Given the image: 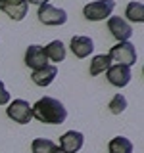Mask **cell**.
I'll return each mask as SVG.
<instances>
[{
    "instance_id": "obj_9",
    "label": "cell",
    "mask_w": 144,
    "mask_h": 153,
    "mask_svg": "<svg viewBox=\"0 0 144 153\" xmlns=\"http://www.w3.org/2000/svg\"><path fill=\"white\" fill-rule=\"evenodd\" d=\"M85 143V136L77 130H67L64 136L60 138V151L62 153H77Z\"/></svg>"
},
{
    "instance_id": "obj_16",
    "label": "cell",
    "mask_w": 144,
    "mask_h": 153,
    "mask_svg": "<svg viewBox=\"0 0 144 153\" xmlns=\"http://www.w3.org/2000/svg\"><path fill=\"white\" fill-rule=\"evenodd\" d=\"M110 153H133V143L125 136H115L108 146Z\"/></svg>"
},
{
    "instance_id": "obj_2",
    "label": "cell",
    "mask_w": 144,
    "mask_h": 153,
    "mask_svg": "<svg viewBox=\"0 0 144 153\" xmlns=\"http://www.w3.org/2000/svg\"><path fill=\"white\" fill-rule=\"evenodd\" d=\"M115 8V0H94L83 8V16L88 21H102L112 16Z\"/></svg>"
},
{
    "instance_id": "obj_11",
    "label": "cell",
    "mask_w": 144,
    "mask_h": 153,
    "mask_svg": "<svg viewBox=\"0 0 144 153\" xmlns=\"http://www.w3.org/2000/svg\"><path fill=\"white\" fill-rule=\"evenodd\" d=\"M71 52H73V56L75 57H88L90 54H92V50H94V42H92V38L90 36H83V35H77L71 38Z\"/></svg>"
},
{
    "instance_id": "obj_1",
    "label": "cell",
    "mask_w": 144,
    "mask_h": 153,
    "mask_svg": "<svg viewBox=\"0 0 144 153\" xmlns=\"http://www.w3.org/2000/svg\"><path fill=\"white\" fill-rule=\"evenodd\" d=\"M31 111L33 119L44 124H62L67 119V109L64 107V103L50 96H44L35 105H31Z\"/></svg>"
},
{
    "instance_id": "obj_5",
    "label": "cell",
    "mask_w": 144,
    "mask_h": 153,
    "mask_svg": "<svg viewBox=\"0 0 144 153\" xmlns=\"http://www.w3.org/2000/svg\"><path fill=\"white\" fill-rule=\"evenodd\" d=\"M6 115L14 123H19V124H27L33 119L31 105L25 100H14V102H10L6 107Z\"/></svg>"
},
{
    "instance_id": "obj_20",
    "label": "cell",
    "mask_w": 144,
    "mask_h": 153,
    "mask_svg": "<svg viewBox=\"0 0 144 153\" xmlns=\"http://www.w3.org/2000/svg\"><path fill=\"white\" fill-rule=\"evenodd\" d=\"M27 4H37V6H40V4H48V0H27Z\"/></svg>"
},
{
    "instance_id": "obj_3",
    "label": "cell",
    "mask_w": 144,
    "mask_h": 153,
    "mask_svg": "<svg viewBox=\"0 0 144 153\" xmlns=\"http://www.w3.org/2000/svg\"><path fill=\"white\" fill-rule=\"evenodd\" d=\"M38 21L42 25L48 27H58V25H64L67 21V12L62 8H56L52 4H40L38 6Z\"/></svg>"
},
{
    "instance_id": "obj_10",
    "label": "cell",
    "mask_w": 144,
    "mask_h": 153,
    "mask_svg": "<svg viewBox=\"0 0 144 153\" xmlns=\"http://www.w3.org/2000/svg\"><path fill=\"white\" fill-rule=\"evenodd\" d=\"M25 63H27V67H31L33 71H37V69H40V67L48 65L46 54H44V48L38 46V44L29 46L27 52H25Z\"/></svg>"
},
{
    "instance_id": "obj_6",
    "label": "cell",
    "mask_w": 144,
    "mask_h": 153,
    "mask_svg": "<svg viewBox=\"0 0 144 153\" xmlns=\"http://www.w3.org/2000/svg\"><path fill=\"white\" fill-rule=\"evenodd\" d=\"M108 29L112 33V36L117 42H129V38L133 36V29L125 19L117 17V16H110L108 17Z\"/></svg>"
},
{
    "instance_id": "obj_7",
    "label": "cell",
    "mask_w": 144,
    "mask_h": 153,
    "mask_svg": "<svg viewBox=\"0 0 144 153\" xmlns=\"http://www.w3.org/2000/svg\"><path fill=\"white\" fill-rule=\"evenodd\" d=\"M106 76H108V82L117 86V88H123L131 82L133 75H131V67L127 65H121V63H115L112 65L108 71H106Z\"/></svg>"
},
{
    "instance_id": "obj_13",
    "label": "cell",
    "mask_w": 144,
    "mask_h": 153,
    "mask_svg": "<svg viewBox=\"0 0 144 153\" xmlns=\"http://www.w3.org/2000/svg\"><path fill=\"white\" fill-rule=\"evenodd\" d=\"M44 54H46V59L54 61V63H60V61L65 59V46L62 40H52L50 44L44 48Z\"/></svg>"
},
{
    "instance_id": "obj_17",
    "label": "cell",
    "mask_w": 144,
    "mask_h": 153,
    "mask_svg": "<svg viewBox=\"0 0 144 153\" xmlns=\"http://www.w3.org/2000/svg\"><path fill=\"white\" fill-rule=\"evenodd\" d=\"M125 16H127L129 21L142 23L144 21V6H142V2H129L127 8H125Z\"/></svg>"
},
{
    "instance_id": "obj_4",
    "label": "cell",
    "mask_w": 144,
    "mask_h": 153,
    "mask_svg": "<svg viewBox=\"0 0 144 153\" xmlns=\"http://www.w3.org/2000/svg\"><path fill=\"white\" fill-rule=\"evenodd\" d=\"M108 56L112 57V61H117V63L127 65V67L136 63V48L131 42H117L115 46H112Z\"/></svg>"
},
{
    "instance_id": "obj_12",
    "label": "cell",
    "mask_w": 144,
    "mask_h": 153,
    "mask_svg": "<svg viewBox=\"0 0 144 153\" xmlns=\"http://www.w3.org/2000/svg\"><path fill=\"white\" fill-rule=\"evenodd\" d=\"M56 75H58V67H56V65H44V67H40V69L33 71L31 80H33L37 86H42V88H44V86H48V84L54 82Z\"/></svg>"
},
{
    "instance_id": "obj_19",
    "label": "cell",
    "mask_w": 144,
    "mask_h": 153,
    "mask_svg": "<svg viewBox=\"0 0 144 153\" xmlns=\"http://www.w3.org/2000/svg\"><path fill=\"white\" fill-rule=\"evenodd\" d=\"M10 103V92L6 90L4 82L0 80V105H8Z\"/></svg>"
},
{
    "instance_id": "obj_8",
    "label": "cell",
    "mask_w": 144,
    "mask_h": 153,
    "mask_svg": "<svg viewBox=\"0 0 144 153\" xmlns=\"http://www.w3.org/2000/svg\"><path fill=\"white\" fill-rule=\"evenodd\" d=\"M0 10L14 21H21L27 16L29 4L27 0H0Z\"/></svg>"
},
{
    "instance_id": "obj_18",
    "label": "cell",
    "mask_w": 144,
    "mask_h": 153,
    "mask_svg": "<svg viewBox=\"0 0 144 153\" xmlns=\"http://www.w3.org/2000/svg\"><path fill=\"white\" fill-rule=\"evenodd\" d=\"M110 111L113 115H121L125 109H127V98H125L123 94H115L112 100H110Z\"/></svg>"
},
{
    "instance_id": "obj_15",
    "label": "cell",
    "mask_w": 144,
    "mask_h": 153,
    "mask_svg": "<svg viewBox=\"0 0 144 153\" xmlns=\"http://www.w3.org/2000/svg\"><path fill=\"white\" fill-rule=\"evenodd\" d=\"M112 67V57L108 54H100V56H94L92 61H90V75L96 76L100 73H106V71Z\"/></svg>"
},
{
    "instance_id": "obj_14",
    "label": "cell",
    "mask_w": 144,
    "mask_h": 153,
    "mask_svg": "<svg viewBox=\"0 0 144 153\" xmlns=\"http://www.w3.org/2000/svg\"><path fill=\"white\" fill-rule=\"evenodd\" d=\"M31 149L33 153H62L58 143H54L48 138H35L31 143Z\"/></svg>"
}]
</instances>
